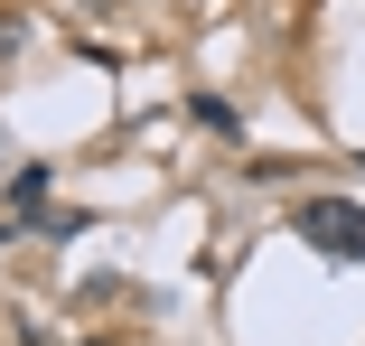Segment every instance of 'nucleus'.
<instances>
[{
    "mask_svg": "<svg viewBox=\"0 0 365 346\" xmlns=\"http://www.w3.org/2000/svg\"><path fill=\"white\" fill-rule=\"evenodd\" d=\"M290 225H300V243L328 253V262H365V206L356 196H309Z\"/></svg>",
    "mask_w": 365,
    "mask_h": 346,
    "instance_id": "f257e3e1",
    "label": "nucleus"
},
{
    "mask_svg": "<svg viewBox=\"0 0 365 346\" xmlns=\"http://www.w3.org/2000/svg\"><path fill=\"white\" fill-rule=\"evenodd\" d=\"M38 196H47V169H19V178H10V206H19V216H38Z\"/></svg>",
    "mask_w": 365,
    "mask_h": 346,
    "instance_id": "f03ea898",
    "label": "nucleus"
}]
</instances>
